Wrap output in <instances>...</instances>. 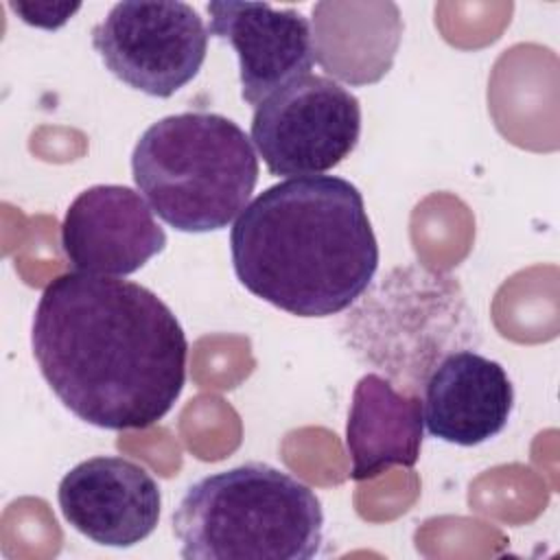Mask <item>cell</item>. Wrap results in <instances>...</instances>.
Returning <instances> with one entry per match:
<instances>
[{
  "instance_id": "obj_2",
  "label": "cell",
  "mask_w": 560,
  "mask_h": 560,
  "mask_svg": "<svg viewBox=\"0 0 560 560\" xmlns=\"http://www.w3.org/2000/svg\"><path fill=\"white\" fill-rule=\"evenodd\" d=\"M232 267L256 298L298 317H330L372 284L378 243L354 184L291 177L265 188L230 232Z\"/></svg>"
},
{
  "instance_id": "obj_14",
  "label": "cell",
  "mask_w": 560,
  "mask_h": 560,
  "mask_svg": "<svg viewBox=\"0 0 560 560\" xmlns=\"http://www.w3.org/2000/svg\"><path fill=\"white\" fill-rule=\"evenodd\" d=\"M9 9L28 26L55 31V28L63 26L81 9V2H26V0H9Z\"/></svg>"
},
{
  "instance_id": "obj_10",
  "label": "cell",
  "mask_w": 560,
  "mask_h": 560,
  "mask_svg": "<svg viewBox=\"0 0 560 560\" xmlns=\"http://www.w3.org/2000/svg\"><path fill=\"white\" fill-rule=\"evenodd\" d=\"M208 35L228 42L238 57L241 98L258 107L273 92L311 74L313 35L295 9L269 2H208Z\"/></svg>"
},
{
  "instance_id": "obj_5",
  "label": "cell",
  "mask_w": 560,
  "mask_h": 560,
  "mask_svg": "<svg viewBox=\"0 0 560 560\" xmlns=\"http://www.w3.org/2000/svg\"><path fill=\"white\" fill-rule=\"evenodd\" d=\"M350 308L341 335L352 352L407 394H420L451 352L479 343V326L455 278L418 265L392 269Z\"/></svg>"
},
{
  "instance_id": "obj_4",
  "label": "cell",
  "mask_w": 560,
  "mask_h": 560,
  "mask_svg": "<svg viewBox=\"0 0 560 560\" xmlns=\"http://www.w3.org/2000/svg\"><path fill=\"white\" fill-rule=\"evenodd\" d=\"M131 175L164 223L206 234L228 228L249 203L258 158L234 120L184 112L144 129L131 153Z\"/></svg>"
},
{
  "instance_id": "obj_7",
  "label": "cell",
  "mask_w": 560,
  "mask_h": 560,
  "mask_svg": "<svg viewBox=\"0 0 560 560\" xmlns=\"http://www.w3.org/2000/svg\"><path fill=\"white\" fill-rule=\"evenodd\" d=\"M361 138L359 98L322 74L273 92L252 116V142L271 175L313 177L341 164Z\"/></svg>"
},
{
  "instance_id": "obj_8",
  "label": "cell",
  "mask_w": 560,
  "mask_h": 560,
  "mask_svg": "<svg viewBox=\"0 0 560 560\" xmlns=\"http://www.w3.org/2000/svg\"><path fill=\"white\" fill-rule=\"evenodd\" d=\"M164 247V228L147 199L129 186L85 188L61 221V252L81 273L122 278L142 269Z\"/></svg>"
},
{
  "instance_id": "obj_13",
  "label": "cell",
  "mask_w": 560,
  "mask_h": 560,
  "mask_svg": "<svg viewBox=\"0 0 560 560\" xmlns=\"http://www.w3.org/2000/svg\"><path fill=\"white\" fill-rule=\"evenodd\" d=\"M422 398L396 389L385 376L368 372L352 392L346 448L354 481L372 479L392 466L413 468L422 448Z\"/></svg>"
},
{
  "instance_id": "obj_1",
  "label": "cell",
  "mask_w": 560,
  "mask_h": 560,
  "mask_svg": "<svg viewBox=\"0 0 560 560\" xmlns=\"http://www.w3.org/2000/svg\"><path fill=\"white\" fill-rule=\"evenodd\" d=\"M31 348L63 407L98 429L155 424L186 383L188 341L179 319L131 280L57 276L37 302Z\"/></svg>"
},
{
  "instance_id": "obj_3",
  "label": "cell",
  "mask_w": 560,
  "mask_h": 560,
  "mask_svg": "<svg viewBox=\"0 0 560 560\" xmlns=\"http://www.w3.org/2000/svg\"><path fill=\"white\" fill-rule=\"evenodd\" d=\"M184 560H308L324 538L317 494L265 462L195 481L173 512Z\"/></svg>"
},
{
  "instance_id": "obj_11",
  "label": "cell",
  "mask_w": 560,
  "mask_h": 560,
  "mask_svg": "<svg viewBox=\"0 0 560 560\" xmlns=\"http://www.w3.org/2000/svg\"><path fill=\"white\" fill-rule=\"evenodd\" d=\"M422 392L429 433L457 446H477L499 435L514 409L505 368L472 348L446 354L427 376Z\"/></svg>"
},
{
  "instance_id": "obj_12",
  "label": "cell",
  "mask_w": 560,
  "mask_h": 560,
  "mask_svg": "<svg viewBox=\"0 0 560 560\" xmlns=\"http://www.w3.org/2000/svg\"><path fill=\"white\" fill-rule=\"evenodd\" d=\"M311 13L313 57L330 77L370 85L389 72L402 37L396 2L324 0Z\"/></svg>"
},
{
  "instance_id": "obj_6",
  "label": "cell",
  "mask_w": 560,
  "mask_h": 560,
  "mask_svg": "<svg viewBox=\"0 0 560 560\" xmlns=\"http://www.w3.org/2000/svg\"><path fill=\"white\" fill-rule=\"evenodd\" d=\"M208 26L179 0L116 2L92 28V46L105 68L129 88L168 98L201 70Z\"/></svg>"
},
{
  "instance_id": "obj_9",
  "label": "cell",
  "mask_w": 560,
  "mask_h": 560,
  "mask_svg": "<svg viewBox=\"0 0 560 560\" xmlns=\"http://www.w3.org/2000/svg\"><path fill=\"white\" fill-rule=\"evenodd\" d=\"M63 518L85 538L105 547H133L153 534L162 494L140 464L98 455L63 475L57 490Z\"/></svg>"
}]
</instances>
